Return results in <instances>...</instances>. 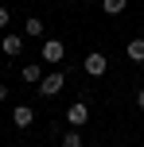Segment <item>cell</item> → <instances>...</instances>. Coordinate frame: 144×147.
Listing matches in <instances>:
<instances>
[{
	"mask_svg": "<svg viewBox=\"0 0 144 147\" xmlns=\"http://www.w3.org/2000/svg\"><path fill=\"white\" fill-rule=\"evenodd\" d=\"M82 70L90 74V78H105L109 74V54H101V51H90L82 58Z\"/></svg>",
	"mask_w": 144,
	"mask_h": 147,
	"instance_id": "6da1fadb",
	"label": "cell"
},
{
	"mask_svg": "<svg viewBox=\"0 0 144 147\" xmlns=\"http://www.w3.org/2000/svg\"><path fill=\"white\" fill-rule=\"evenodd\" d=\"M62 120H66L70 128H86V124H90V105H86V101H74L66 112H62Z\"/></svg>",
	"mask_w": 144,
	"mask_h": 147,
	"instance_id": "7a4b0ae2",
	"label": "cell"
},
{
	"mask_svg": "<svg viewBox=\"0 0 144 147\" xmlns=\"http://www.w3.org/2000/svg\"><path fill=\"white\" fill-rule=\"evenodd\" d=\"M62 85H66V78H62V74L59 70H55V74H43V81H39V93H43V97H59L62 93Z\"/></svg>",
	"mask_w": 144,
	"mask_h": 147,
	"instance_id": "3957f363",
	"label": "cell"
},
{
	"mask_svg": "<svg viewBox=\"0 0 144 147\" xmlns=\"http://www.w3.org/2000/svg\"><path fill=\"white\" fill-rule=\"evenodd\" d=\"M62 58H66V47H62L59 39H43V62H51V66H59Z\"/></svg>",
	"mask_w": 144,
	"mask_h": 147,
	"instance_id": "277c9868",
	"label": "cell"
},
{
	"mask_svg": "<svg viewBox=\"0 0 144 147\" xmlns=\"http://www.w3.org/2000/svg\"><path fill=\"white\" fill-rule=\"evenodd\" d=\"M0 51L16 58V54L23 51V31H4V39H0Z\"/></svg>",
	"mask_w": 144,
	"mask_h": 147,
	"instance_id": "5b68a950",
	"label": "cell"
},
{
	"mask_svg": "<svg viewBox=\"0 0 144 147\" xmlns=\"http://www.w3.org/2000/svg\"><path fill=\"white\" fill-rule=\"evenodd\" d=\"M12 124L16 128H31L35 124V109H31V105H16L12 109Z\"/></svg>",
	"mask_w": 144,
	"mask_h": 147,
	"instance_id": "8992f818",
	"label": "cell"
},
{
	"mask_svg": "<svg viewBox=\"0 0 144 147\" xmlns=\"http://www.w3.org/2000/svg\"><path fill=\"white\" fill-rule=\"evenodd\" d=\"M125 58L140 66V62H144V39H129V43H125Z\"/></svg>",
	"mask_w": 144,
	"mask_h": 147,
	"instance_id": "52a82bcc",
	"label": "cell"
},
{
	"mask_svg": "<svg viewBox=\"0 0 144 147\" xmlns=\"http://www.w3.org/2000/svg\"><path fill=\"white\" fill-rule=\"evenodd\" d=\"M23 39H43V20L39 16H27L23 20Z\"/></svg>",
	"mask_w": 144,
	"mask_h": 147,
	"instance_id": "ba28073f",
	"label": "cell"
},
{
	"mask_svg": "<svg viewBox=\"0 0 144 147\" xmlns=\"http://www.w3.org/2000/svg\"><path fill=\"white\" fill-rule=\"evenodd\" d=\"M20 78L27 81V85H39V81H43V66H39V62H27V66L20 70Z\"/></svg>",
	"mask_w": 144,
	"mask_h": 147,
	"instance_id": "9c48e42d",
	"label": "cell"
},
{
	"mask_svg": "<svg viewBox=\"0 0 144 147\" xmlns=\"http://www.w3.org/2000/svg\"><path fill=\"white\" fill-rule=\"evenodd\" d=\"M59 147H86L82 143V128H70V132L59 136Z\"/></svg>",
	"mask_w": 144,
	"mask_h": 147,
	"instance_id": "30bf717a",
	"label": "cell"
},
{
	"mask_svg": "<svg viewBox=\"0 0 144 147\" xmlns=\"http://www.w3.org/2000/svg\"><path fill=\"white\" fill-rule=\"evenodd\" d=\"M125 8H129V0H101V12L105 16H121Z\"/></svg>",
	"mask_w": 144,
	"mask_h": 147,
	"instance_id": "8fae6325",
	"label": "cell"
},
{
	"mask_svg": "<svg viewBox=\"0 0 144 147\" xmlns=\"http://www.w3.org/2000/svg\"><path fill=\"white\" fill-rule=\"evenodd\" d=\"M0 31H12V12L0 4Z\"/></svg>",
	"mask_w": 144,
	"mask_h": 147,
	"instance_id": "7c38bea8",
	"label": "cell"
},
{
	"mask_svg": "<svg viewBox=\"0 0 144 147\" xmlns=\"http://www.w3.org/2000/svg\"><path fill=\"white\" fill-rule=\"evenodd\" d=\"M136 109L144 112V85H136Z\"/></svg>",
	"mask_w": 144,
	"mask_h": 147,
	"instance_id": "4fadbf2b",
	"label": "cell"
},
{
	"mask_svg": "<svg viewBox=\"0 0 144 147\" xmlns=\"http://www.w3.org/2000/svg\"><path fill=\"white\" fill-rule=\"evenodd\" d=\"M0 101H8V85H4V81H0Z\"/></svg>",
	"mask_w": 144,
	"mask_h": 147,
	"instance_id": "5bb4252c",
	"label": "cell"
}]
</instances>
